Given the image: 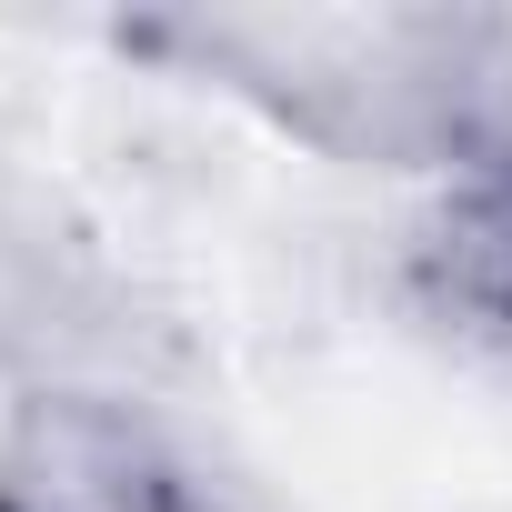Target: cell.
<instances>
[{
    "label": "cell",
    "instance_id": "7a4b0ae2",
    "mask_svg": "<svg viewBox=\"0 0 512 512\" xmlns=\"http://www.w3.org/2000/svg\"><path fill=\"white\" fill-rule=\"evenodd\" d=\"M412 292L462 342L512 352V141H462L452 181L412 221Z\"/></svg>",
    "mask_w": 512,
    "mask_h": 512
},
{
    "label": "cell",
    "instance_id": "6da1fadb",
    "mask_svg": "<svg viewBox=\"0 0 512 512\" xmlns=\"http://www.w3.org/2000/svg\"><path fill=\"white\" fill-rule=\"evenodd\" d=\"M0 512H241L151 412L111 392H31L0 422Z\"/></svg>",
    "mask_w": 512,
    "mask_h": 512
}]
</instances>
